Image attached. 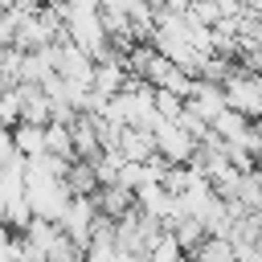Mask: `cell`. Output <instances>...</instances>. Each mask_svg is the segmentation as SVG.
Returning <instances> with one entry per match:
<instances>
[{
    "mask_svg": "<svg viewBox=\"0 0 262 262\" xmlns=\"http://www.w3.org/2000/svg\"><path fill=\"white\" fill-rule=\"evenodd\" d=\"M225 102H229V111L258 123L262 119V74L246 70V66H233V74L225 78Z\"/></svg>",
    "mask_w": 262,
    "mask_h": 262,
    "instance_id": "6da1fadb",
    "label": "cell"
},
{
    "mask_svg": "<svg viewBox=\"0 0 262 262\" xmlns=\"http://www.w3.org/2000/svg\"><path fill=\"white\" fill-rule=\"evenodd\" d=\"M12 143H16V156L29 164V160H41L45 156V127L37 123H16L12 127Z\"/></svg>",
    "mask_w": 262,
    "mask_h": 262,
    "instance_id": "7a4b0ae2",
    "label": "cell"
}]
</instances>
